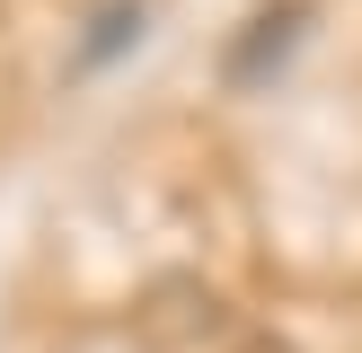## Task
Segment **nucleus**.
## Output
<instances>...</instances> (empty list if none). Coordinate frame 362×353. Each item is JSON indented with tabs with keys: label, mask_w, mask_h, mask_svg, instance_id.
<instances>
[{
	"label": "nucleus",
	"mask_w": 362,
	"mask_h": 353,
	"mask_svg": "<svg viewBox=\"0 0 362 353\" xmlns=\"http://www.w3.org/2000/svg\"><path fill=\"white\" fill-rule=\"evenodd\" d=\"M300 18H310V0H274V9H265V18H247V27H257V35H247V44L239 53H230V80H257V71H265V53H274V62H283V53H292V35H300Z\"/></svg>",
	"instance_id": "1"
},
{
	"label": "nucleus",
	"mask_w": 362,
	"mask_h": 353,
	"mask_svg": "<svg viewBox=\"0 0 362 353\" xmlns=\"http://www.w3.org/2000/svg\"><path fill=\"white\" fill-rule=\"evenodd\" d=\"M88 27H98V35L80 44V62H106L115 44H133V35H141V0H115V9H98Z\"/></svg>",
	"instance_id": "2"
},
{
	"label": "nucleus",
	"mask_w": 362,
	"mask_h": 353,
	"mask_svg": "<svg viewBox=\"0 0 362 353\" xmlns=\"http://www.w3.org/2000/svg\"><path fill=\"white\" fill-rule=\"evenodd\" d=\"M239 353H292V345H283V335H257V345H239Z\"/></svg>",
	"instance_id": "3"
}]
</instances>
